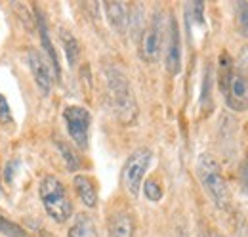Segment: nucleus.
<instances>
[{
  "label": "nucleus",
  "instance_id": "obj_1",
  "mask_svg": "<svg viewBox=\"0 0 248 237\" xmlns=\"http://www.w3.org/2000/svg\"><path fill=\"white\" fill-rule=\"evenodd\" d=\"M219 90L225 96V103L233 111L248 109V79L235 69V63L227 52L219 56Z\"/></svg>",
  "mask_w": 248,
  "mask_h": 237
},
{
  "label": "nucleus",
  "instance_id": "obj_2",
  "mask_svg": "<svg viewBox=\"0 0 248 237\" xmlns=\"http://www.w3.org/2000/svg\"><path fill=\"white\" fill-rule=\"evenodd\" d=\"M197 174L201 178L204 189L208 191V195L212 197L214 205L221 210H227L231 207V191L227 186V180L221 174V169L217 165V161L208 155L202 153L197 161Z\"/></svg>",
  "mask_w": 248,
  "mask_h": 237
},
{
  "label": "nucleus",
  "instance_id": "obj_3",
  "mask_svg": "<svg viewBox=\"0 0 248 237\" xmlns=\"http://www.w3.org/2000/svg\"><path fill=\"white\" fill-rule=\"evenodd\" d=\"M107 85H109L113 105H115V111L121 118V122L126 124V126L134 124L136 118H138V103L134 100V94L130 90L126 77L119 69L109 67L107 69Z\"/></svg>",
  "mask_w": 248,
  "mask_h": 237
},
{
  "label": "nucleus",
  "instance_id": "obj_4",
  "mask_svg": "<svg viewBox=\"0 0 248 237\" xmlns=\"http://www.w3.org/2000/svg\"><path fill=\"white\" fill-rule=\"evenodd\" d=\"M40 199L46 212L56 222H67L73 214V203L65 191V186L56 176H44L40 182Z\"/></svg>",
  "mask_w": 248,
  "mask_h": 237
},
{
  "label": "nucleus",
  "instance_id": "obj_5",
  "mask_svg": "<svg viewBox=\"0 0 248 237\" xmlns=\"http://www.w3.org/2000/svg\"><path fill=\"white\" fill-rule=\"evenodd\" d=\"M151 157H153L151 149L140 148L128 157V161L124 165L123 184L124 187H126V191L132 197H138V193H140V187H141V182H143V176H145V170H147V167L151 163Z\"/></svg>",
  "mask_w": 248,
  "mask_h": 237
},
{
  "label": "nucleus",
  "instance_id": "obj_6",
  "mask_svg": "<svg viewBox=\"0 0 248 237\" xmlns=\"http://www.w3.org/2000/svg\"><path fill=\"white\" fill-rule=\"evenodd\" d=\"M162 42H164V19H162V12L156 10L153 14L151 23L143 29L141 38H140V54L141 58L149 63H155L160 50H162Z\"/></svg>",
  "mask_w": 248,
  "mask_h": 237
},
{
  "label": "nucleus",
  "instance_id": "obj_7",
  "mask_svg": "<svg viewBox=\"0 0 248 237\" xmlns=\"http://www.w3.org/2000/svg\"><path fill=\"white\" fill-rule=\"evenodd\" d=\"M63 118L75 144L80 149L88 148V132H90V120H92L88 109L80 105H69L63 111Z\"/></svg>",
  "mask_w": 248,
  "mask_h": 237
},
{
  "label": "nucleus",
  "instance_id": "obj_8",
  "mask_svg": "<svg viewBox=\"0 0 248 237\" xmlns=\"http://www.w3.org/2000/svg\"><path fill=\"white\" fill-rule=\"evenodd\" d=\"M166 71L170 75H178L182 71V40L176 17L168 21V40H166Z\"/></svg>",
  "mask_w": 248,
  "mask_h": 237
},
{
  "label": "nucleus",
  "instance_id": "obj_9",
  "mask_svg": "<svg viewBox=\"0 0 248 237\" xmlns=\"http://www.w3.org/2000/svg\"><path fill=\"white\" fill-rule=\"evenodd\" d=\"M27 56H29V65H31L32 77H34L38 88L44 94H50V90H52V71H50V65H48L46 58L36 48H31Z\"/></svg>",
  "mask_w": 248,
  "mask_h": 237
},
{
  "label": "nucleus",
  "instance_id": "obj_10",
  "mask_svg": "<svg viewBox=\"0 0 248 237\" xmlns=\"http://www.w3.org/2000/svg\"><path fill=\"white\" fill-rule=\"evenodd\" d=\"M134 232H136V222L130 212L121 210L109 218V236L111 237H134Z\"/></svg>",
  "mask_w": 248,
  "mask_h": 237
},
{
  "label": "nucleus",
  "instance_id": "obj_11",
  "mask_svg": "<svg viewBox=\"0 0 248 237\" xmlns=\"http://www.w3.org/2000/svg\"><path fill=\"white\" fill-rule=\"evenodd\" d=\"M105 14H107V19L111 23V27L117 31L119 34L126 33L128 27V10L123 2H105Z\"/></svg>",
  "mask_w": 248,
  "mask_h": 237
},
{
  "label": "nucleus",
  "instance_id": "obj_12",
  "mask_svg": "<svg viewBox=\"0 0 248 237\" xmlns=\"http://www.w3.org/2000/svg\"><path fill=\"white\" fill-rule=\"evenodd\" d=\"M34 14H36V23H38V33H40V40H42V46L50 58V63L54 67V73H56V79H60V63H58V56H56V50H54V44L50 42V36H48V27H46V19H44V14L40 12V8L36 6L34 8Z\"/></svg>",
  "mask_w": 248,
  "mask_h": 237
},
{
  "label": "nucleus",
  "instance_id": "obj_13",
  "mask_svg": "<svg viewBox=\"0 0 248 237\" xmlns=\"http://www.w3.org/2000/svg\"><path fill=\"white\" fill-rule=\"evenodd\" d=\"M73 184H75V189H77L80 201L86 207L93 208L97 205V191H95V186H93L92 178L84 176V174H77L75 180H73Z\"/></svg>",
  "mask_w": 248,
  "mask_h": 237
},
{
  "label": "nucleus",
  "instance_id": "obj_14",
  "mask_svg": "<svg viewBox=\"0 0 248 237\" xmlns=\"http://www.w3.org/2000/svg\"><path fill=\"white\" fill-rule=\"evenodd\" d=\"M67 237H97V230H95V224L88 214H77L71 228H69V234Z\"/></svg>",
  "mask_w": 248,
  "mask_h": 237
},
{
  "label": "nucleus",
  "instance_id": "obj_15",
  "mask_svg": "<svg viewBox=\"0 0 248 237\" xmlns=\"http://www.w3.org/2000/svg\"><path fill=\"white\" fill-rule=\"evenodd\" d=\"M60 36H62V42H63V48H65L67 61H69V65H71V67H75V65H77V61H78V58H80V46H78V40L75 38V34H73L71 31H67V29H62Z\"/></svg>",
  "mask_w": 248,
  "mask_h": 237
},
{
  "label": "nucleus",
  "instance_id": "obj_16",
  "mask_svg": "<svg viewBox=\"0 0 248 237\" xmlns=\"http://www.w3.org/2000/svg\"><path fill=\"white\" fill-rule=\"evenodd\" d=\"M235 12H237V27L239 33L248 38V2H239L235 6Z\"/></svg>",
  "mask_w": 248,
  "mask_h": 237
},
{
  "label": "nucleus",
  "instance_id": "obj_17",
  "mask_svg": "<svg viewBox=\"0 0 248 237\" xmlns=\"http://www.w3.org/2000/svg\"><path fill=\"white\" fill-rule=\"evenodd\" d=\"M56 146L60 149V153L63 155V159H65V163H67V167H69V170H78V167H80V161H78V157L73 153V149L69 148L67 144H63V142H56Z\"/></svg>",
  "mask_w": 248,
  "mask_h": 237
},
{
  "label": "nucleus",
  "instance_id": "obj_18",
  "mask_svg": "<svg viewBox=\"0 0 248 237\" xmlns=\"http://www.w3.org/2000/svg\"><path fill=\"white\" fill-rule=\"evenodd\" d=\"M0 234L4 237H27L21 226H17V224L2 218V216H0Z\"/></svg>",
  "mask_w": 248,
  "mask_h": 237
},
{
  "label": "nucleus",
  "instance_id": "obj_19",
  "mask_svg": "<svg viewBox=\"0 0 248 237\" xmlns=\"http://www.w3.org/2000/svg\"><path fill=\"white\" fill-rule=\"evenodd\" d=\"M143 191H145V197H147L149 201H160V197H162V187L156 184V180H153V178H149V180L145 182Z\"/></svg>",
  "mask_w": 248,
  "mask_h": 237
},
{
  "label": "nucleus",
  "instance_id": "obj_20",
  "mask_svg": "<svg viewBox=\"0 0 248 237\" xmlns=\"http://www.w3.org/2000/svg\"><path fill=\"white\" fill-rule=\"evenodd\" d=\"M235 69L241 71V73L248 79V46H245V48L241 50L239 59H237V67H235Z\"/></svg>",
  "mask_w": 248,
  "mask_h": 237
},
{
  "label": "nucleus",
  "instance_id": "obj_21",
  "mask_svg": "<svg viewBox=\"0 0 248 237\" xmlns=\"http://www.w3.org/2000/svg\"><path fill=\"white\" fill-rule=\"evenodd\" d=\"M14 10H16V12H17V14L21 16L19 19H21V21H25L27 29L31 31L32 27H31V23H29V12H27V8H25V6H21V4H14Z\"/></svg>",
  "mask_w": 248,
  "mask_h": 237
},
{
  "label": "nucleus",
  "instance_id": "obj_22",
  "mask_svg": "<svg viewBox=\"0 0 248 237\" xmlns=\"http://www.w3.org/2000/svg\"><path fill=\"white\" fill-rule=\"evenodd\" d=\"M17 163H10V165H6V180L8 182H12V174H14V167H16Z\"/></svg>",
  "mask_w": 248,
  "mask_h": 237
},
{
  "label": "nucleus",
  "instance_id": "obj_23",
  "mask_svg": "<svg viewBox=\"0 0 248 237\" xmlns=\"http://www.w3.org/2000/svg\"><path fill=\"white\" fill-rule=\"evenodd\" d=\"M243 182H245V187L248 189V165L243 167Z\"/></svg>",
  "mask_w": 248,
  "mask_h": 237
},
{
  "label": "nucleus",
  "instance_id": "obj_24",
  "mask_svg": "<svg viewBox=\"0 0 248 237\" xmlns=\"http://www.w3.org/2000/svg\"><path fill=\"white\" fill-rule=\"evenodd\" d=\"M199 237H214L212 232H208V230H201V236Z\"/></svg>",
  "mask_w": 248,
  "mask_h": 237
},
{
  "label": "nucleus",
  "instance_id": "obj_25",
  "mask_svg": "<svg viewBox=\"0 0 248 237\" xmlns=\"http://www.w3.org/2000/svg\"><path fill=\"white\" fill-rule=\"evenodd\" d=\"M214 237H221V236H217V234H214Z\"/></svg>",
  "mask_w": 248,
  "mask_h": 237
}]
</instances>
